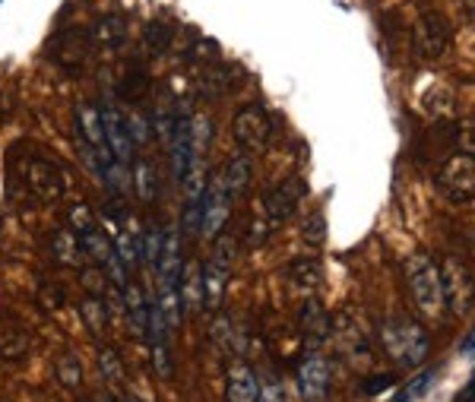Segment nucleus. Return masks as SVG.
Instances as JSON below:
<instances>
[{
  "mask_svg": "<svg viewBox=\"0 0 475 402\" xmlns=\"http://www.w3.org/2000/svg\"><path fill=\"white\" fill-rule=\"evenodd\" d=\"M194 57L196 61H210V64H219L222 57H219V45H216V42H210V38H200V42H196L194 45Z\"/></svg>",
  "mask_w": 475,
  "mask_h": 402,
  "instance_id": "58836bf2",
  "label": "nucleus"
},
{
  "mask_svg": "<svg viewBox=\"0 0 475 402\" xmlns=\"http://www.w3.org/2000/svg\"><path fill=\"white\" fill-rule=\"evenodd\" d=\"M228 216H232V197H228L226 181H222V175H212V181H206L203 203H200V235H222Z\"/></svg>",
  "mask_w": 475,
  "mask_h": 402,
  "instance_id": "20e7f679",
  "label": "nucleus"
},
{
  "mask_svg": "<svg viewBox=\"0 0 475 402\" xmlns=\"http://www.w3.org/2000/svg\"><path fill=\"white\" fill-rule=\"evenodd\" d=\"M210 143H212V118L210 114H194V118H190V162L194 159L203 162Z\"/></svg>",
  "mask_w": 475,
  "mask_h": 402,
  "instance_id": "4be33fe9",
  "label": "nucleus"
},
{
  "mask_svg": "<svg viewBox=\"0 0 475 402\" xmlns=\"http://www.w3.org/2000/svg\"><path fill=\"white\" fill-rule=\"evenodd\" d=\"M23 181H26V187H29L32 197L45 200V203H51V200H57L64 193L61 168L54 165L51 159H45V155H26Z\"/></svg>",
  "mask_w": 475,
  "mask_h": 402,
  "instance_id": "39448f33",
  "label": "nucleus"
},
{
  "mask_svg": "<svg viewBox=\"0 0 475 402\" xmlns=\"http://www.w3.org/2000/svg\"><path fill=\"white\" fill-rule=\"evenodd\" d=\"M450 45V23L441 10H428L415 23V51L422 57H441Z\"/></svg>",
  "mask_w": 475,
  "mask_h": 402,
  "instance_id": "6e6552de",
  "label": "nucleus"
},
{
  "mask_svg": "<svg viewBox=\"0 0 475 402\" xmlns=\"http://www.w3.org/2000/svg\"><path fill=\"white\" fill-rule=\"evenodd\" d=\"M304 193H308V184H304L298 175L286 178L280 187H272L270 193L264 197V209H266V219H270V225H280V222H286L288 216L298 209V203H302Z\"/></svg>",
  "mask_w": 475,
  "mask_h": 402,
  "instance_id": "9d476101",
  "label": "nucleus"
},
{
  "mask_svg": "<svg viewBox=\"0 0 475 402\" xmlns=\"http://www.w3.org/2000/svg\"><path fill=\"white\" fill-rule=\"evenodd\" d=\"M250 175H254V165H250L248 155H234L232 162L226 165V171H222V181H226V190L228 197H244L250 187Z\"/></svg>",
  "mask_w": 475,
  "mask_h": 402,
  "instance_id": "412c9836",
  "label": "nucleus"
},
{
  "mask_svg": "<svg viewBox=\"0 0 475 402\" xmlns=\"http://www.w3.org/2000/svg\"><path fill=\"white\" fill-rule=\"evenodd\" d=\"M228 266L226 260L212 257L210 263L203 266V307L206 311H219L222 298H226L228 289Z\"/></svg>",
  "mask_w": 475,
  "mask_h": 402,
  "instance_id": "2eb2a0df",
  "label": "nucleus"
},
{
  "mask_svg": "<svg viewBox=\"0 0 475 402\" xmlns=\"http://www.w3.org/2000/svg\"><path fill=\"white\" fill-rule=\"evenodd\" d=\"M326 222H324V216L320 213H314L310 216L308 222H304V228H302V238L308 244H314V247H320V244H324V238H326Z\"/></svg>",
  "mask_w": 475,
  "mask_h": 402,
  "instance_id": "c9c22d12",
  "label": "nucleus"
},
{
  "mask_svg": "<svg viewBox=\"0 0 475 402\" xmlns=\"http://www.w3.org/2000/svg\"><path fill=\"white\" fill-rule=\"evenodd\" d=\"M172 42H174V29L168 23H162V19H156V23H149L143 29V45H146V51H149L152 57L165 54L168 48H172Z\"/></svg>",
  "mask_w": 475,
  "mask_h": 402,
  "instance_id": "cd10ccee",
  "label": "nucleus"
},
{
  "mask_svg": "<svg viewBox=\"0 0 475 402\" xmlns=\"http://www.w3.org/2000/svg\"><path fill=\"white\" fill-rule=\"evenodd\" d=\"M270 118H266V111L260 105H244L241 111L234 114L232 121V133L234 140H238V146L248 152H260L266 143H270Z\"/></svg>",
  "mask_w": 475,
  "mask_h": 402,
  "instance_id": "0eeeda50",
  "label": "nucleus"
},
{
  "mask_svg": "<svg viewBox=\"0 0 475 402\" xmlns=\"http://www.w3.org/2000/svg\"><path fill=\"white\" fill-rule=\"evenodd\" d=\"M158 311L165 317L168 330H178L184 320V304H181V295H178V285H158Z\"/></svg>",
  "mask_w": 475,
  "mask_h": 402,
  "instance_id": "393cba45",
  "label": "nucleus"
},
{
  "mask_svg": "<svg viewBox=\"0 0 475 402\" xmlns=\"http://www.w3.org/2000/svg\"><path fill=\"white\" fill-rule=\"evenodd\" d=\"M257 399L260 402H282V387L276 383V380H266V383H260Z\"/></svg>",
  "mask_w": 475,
  "mask_h": 402,
  "instance_id": "a19ab883",
  "label": "nucleus"
},
{
  "mask_svg": "<svg viewBox=\"0 0 475 402\" xmlns=\"http://www.w3.org/2000/svg\"><path fill=\"white\" fill-rule=\"evenodd\" d=\"M380 339H384L387 355L402 368H418L431 352L428 333L422 330V323H415L409 317L387 320L384 327H380Z\"/></svg>",
  "mask_w": 475,
  "mask_h": 402,
  "instance_id": "f257e3e1",
  "label": "nucleus"
},
{
  "mask_svg": "<svg viewBox=\"0 0 475 402\" xmlns=\"http://www.w3.org/2000/svg\"><path fill=\"white\" fill-rule=\"evenodd\" d=\"M453 402H475V380H469L466 387H463V393L456 396Z\"/></svg>",
  "mask_w": 475,
  "mask_h": 402,
  "instance_id": "37998d69",
  "label": "nucleus"
},
{
  "mask_svg": "<svg viewBox=\"0 0 475 402\" xmlns=\"http://www.w3.org/2000/svg\"><path fill=\"white\" fill-rule=\"evenodd\" d=\"M181 235L178 231H165V241H162V254H158L156 273L158 285H178L181 279Z\"/></svg>",
  "mask_w": 475,
  "mask_h": 402,
  "instance_id": "dca6fc26",
  "label": "nucleus"
},
{
  "mask_svg": "<svg viewBox=\"0 0 475 402\" xmlns=\"http://www.w3.org/2000/svg\"><path fill=\"white\" fill-rule=\"evenodd\" d=\"M127 127H130V137H134V146H143L149 140L152 121H146L143 114H127Z\"/></svg>",
  "mask_w": 475,
  "mask_h": 402,
  "instance_id": "4c0bfd02",
  "label": "nucleus"
},
{
  "mask_svg": "<svg viewBox=\"0 0 475 402\" xmlns=\"http://www.w3.org/2000/svg\"><path fill=\"white\" fill-rule=\"evenodd\" d=\"M298 387L308 402H320L330 390V365L320 355H310L298 371Z\"/></svg>",
  "mask_w": 475,
  "mask_h": 402,
  "instance_id": "4468645a",
  "label": "nucleus"
},
{
  "mask_svg": "<svg viewBox=\"0 0 475 402\" xmlns=\"http://www.w3.org/2000/svg\"><path fill=\"white\" fill-rule=\"evenodd\" d=\"M178 295H181L184 314L203 311V266L188 263L181 269V279H178Z\"/></svg>",
  "mask_w": 475,
  "mask_h": 402,
  "instance_id": "a211bd4d",
  "label": "nucleus"
},
{
  "mask_svg": "<svg viewBox=\"0 0 475 402\" xmlns=\"http://www.w3.org/2000/svg\"><path fill=\"white\" fill-rule=\"evenodd\" d=\"M302 327L304 336L310 339V345H317V342H324L330 336V317H326V311L317 301H308L302 311Z\"/></svg>",
  "mask_w": 475,
  "mask_h": 402,
  "instance_id": "5701e85b",
  "label": "nucleus"
},
{
  "mask_svg": "<svg viewBox=\"0 0 475 402\" xmlns=\"http://www.w3.org/2000/svg\"><path fill=\"white\" fill-rule=\"evenodd\" d=\"M463 352H466L469 358H475V333L469 336V342H466V345H463Z\"/></svg>",
  "mask_w": 475,
  "mask_h": 402,
  "instance_id": "c03bdc74",
  "label": "nucleus"
},
{
  "mask_svg": "<svg viewBox=\"0 0 475 402\" xmlns=\"http://www.w3.org/2000/svg\"><path fill=\"white\" fill-rule=\"evenodd\" d=\"M83 320H86V327L92 330V333H105L108 330V304L102 295H89L83 301Z\"/></svg>",
  "mask_w": 475,
  "mask_h": 402,
  "instance_id": "c85d7f7f",
  "label": "nucleus"
},
{
  "mask_svg": "<svg viewBox=\"0 0 475 402\" xmlns=\"http://www.w3.org/2000/svg\"><path fill=\"white\" fill-rule=\"evenodd\" d=\"M51 254H54V260H57V263H64V266L80 263V257H83V244H80V238L73 235V228L67 225V228H61V231L54 235Z\"/></svg>",
  "mask_w": 475,
  "mask_h": 402,
  "instance_id": "b1692460",
  "label": "nucleus"
},
{
  "mask_svg": "<svg viewBox=\"0 0 475 402\" xmlns=\"http://www.w3.org/2000/svg\"><path fill=\"white\" fill-rule=\"evenodd\" d=\"M29 352V330L13 314H0V355L23 358Z\"/></svg>",
  "mask_w": 475,
  "mask_h": 402,
  "instance_id": "f3484780",
  "label": "nucleus"
},
{
  "mask_svg": "<svg viewBox=\"0 0 475 402\" xmlns=\"http://www.w3.org/2000/svg\"><path fill=\"white\" fill-rule=\"evenodd\" d=\"M469 251L475 254V231H472V238H469Z\"/></svg>",
  "mask_w": 475,
  "mask_h": 402,
  "instance_id": "a18cd8bd",
  "label": "nucleus"
},
{
  "mask_svg": "<svg viewBox=\"0 0 475 402\" xmlns=\"http://www.w3.org/2000/svg\"><path fill=\"white\" fill-rule=\"evenodd\" d=\"M288 279H292L295 289H317L320 282V263L314 257H298L288 266Z\"/></svg>",
  "mask_w": 475,
  "mask_h": 402,
  "instance_id": "bb28decb",
  "label": "nucleus"
},
{
  "mask_svg": "<svg viewBox=\"0 0 475 402\" xmlns=\"http://www.w3.org/2000/svg\"><path fill=\"white\" fill-rule=\"evenodd\" d=\"M434 374H438V371H425V374H418V377H415L412 383H409V387L400 393V402H412V399H418V396H422L425 390H428L431 383H434Z\"/></svg>",
  "mask_w": 475,
  "mask_h": 402,
  "instance_id": "e433bc0d",
  "label": "nucleus"
},
{
  "mask_svg": "<svg viewBox=\"0 0 475 402\" xmlns=\"http://www.w3.org/2000/svg\"><path fill=\"white\" fill-rule=\"evenodd\" d=\"M102 121H105V140H108V149H111L114 162H118V165H130L136 146H134V137H130L127 114L114 105V102H105V105H102Z\"/></svg>",
  "mask_w": 475,
  "mask_h": 402,
  "instance_id": "1a4fd4ad",
  "label": "nucleus"
},
{
  "mask_svg": "<svg viewBox=\"0 0 475 402\" xmlns=\"http://www.w3.org/2000/svg\"><path fill=\"white\" fill-rule=\"evenodd\" d=\"M83 285L89 289V295H108V282H105V266H89V269H83Z\"/></svg>",
  "mask_w": 475,
  "mask_h": 402,
  "instance_id": "72a5a7b5",
  "label": "nucleus"
},
{
  "mask_svg": "<svg viewBox=\"0 0 475 402\" xmlns=\"http://www.w3.org/2000/svg\"><path fill=\"white\" fill-rule=\"evenodd\" d=\"M257 393H260L257 374L244 365L232 368V374H228V390H226L228 402H257Z\"/></svg>",
  "mask_w": 475,
  "mask_h": 402,
  "instance_id": "aec40b11",
  "label": "nucleus"
},
{
  "mask_svg": "<svg viewBox=\"0 0 475 402\" xmlns=\"http://www.w3.org/2000/svg\"><path fill=\"white\" fill-rule=\"evenodd\" d=\"M134 187H136V197L143 200V203H152L158 197V175H156V165L146 159L136 162L134 168Z\"/></svg>",
  "mask_w": 475,
  "mask_h": 402,
  "instance_id": "a878e982",
  "label": "nucleus"
},
{
  "mask_svg": "<svg viewBox=\"0 0 475 402\" xmlns=\"http://www.w3.org/2000/svg\"><path fill=\"white\" fill-rule=\"evenodd\" d=\"M441 298L450 314H466L475 304V269L460 257H447L441 263Z\"/></svg>",
  "mask_w": 475,
  "mask_h": 402,
  "instance_id": "7ed1b4c3",
  "label": "nucleus"
},
{
  "mask_svg": "<svg viewBox=\"0 0 475 402\" xmlns=\"http://www.w3.org/2000/svg\"><path fill=\"white\" fill-rule=\"evenodd\" d=\"M162 241H165V231H162V228H152V231H146V238L140 241V254H143V263L152 266V269H156L158 254H162Z\"/></svg>",
  "mask_w": 475,
  "mask_h": 402,
  "instance_id": "7c9ffc66",
  "label": "nucleus"
},
{
  "mask_svg": "<svg viewBox=\"0 0 475 402\" xmlns=\"http://www.w3.org/2000/svg\"><path fill=\"white\" fill-rule=\"evenodd\" d=\"M86 32H89L92 48H102V51H121V48L127 45L130 23L124 13H105V16H98Z\"/></svg>",
  "mask_w": 475,
  "mask_h": 402,
  "instance_id": "f8f14e48",
  "label": "nucleus"
},
{
  "mask_svg": "<svg viewBox=\"0 0 475 402\" xmlns=\"http://www.w3.org/2000/svg\"><path fill=\"white\" fill-rule=\"evenodd\" d=\"M212 339L219 342L222 349H238V330L232 327V320L216 317V323H212Z\"/></svg>",
  "mask_w": 475,
  "mask_h": 402,
  "instance_id": "473e14b6",
  "label": "nucleus"
},
{
  "mask_svg": "<svg viewBox=\"0 0 475 402\" xmlns=\"http://www.w3.org/2000/svg\"><path fill=\"white\" fill-rule=\"evenodd\" d=\"M76 127H80V140H86L89 146H96L98 152L111 155L105 140V121H102V108L92 105V102H80L76 105ZM114 159V155H111Z\"/></svg>",
  "mask_w": 475,
  "mask_h": 402,
  "instance_id": "ddd939ff",
  "label": "nucleus"
},
{
  "mask_svg": "<svg viewBox=\"0 0 475 402\" xmlns=\"http://www.w3.org/2000/svg\"><path fill=\"white\" fill-rule=\"evenodd\" d=\"M438 187L444 190L450 200H456V203L472 200L475 197V155L460 152V155L447 159V165L441 168V175H438Z\"/></svg>",
  "mask_w": 475,
  "mask_h": 402,
  "instance_id": "423d86ee",
  "label": "nucleus"
},
{
  "mask_svg": "<svg viewBox=\"0 0 475 402\" xmlns=\"http://www.w3.org/2000/svg\"><path fill=\"white\" fill-rule=\"evenodd\" d=\"M42 298H45V301H54L51 307H61V301H64V292L57 289V285H54V289H42Z\"/></svg>",
  "mask_w": 475,
  "mask_h": 402,
  "instance_id": "79ce46f5",
  "label": "nucleus"
},
{
  "mask_svg": "<svg viewBox=\"0 0 475 402\" xmlns=\"http://www.w3.org/2000/svg\"><path fill=\"white\" fill-rule=\"evenodd\" d=\"M98 365H102V374H105L108 383H121V380H124L121 361H118V355H114L111 349H102V355H98Z\"/></svg>",
  "mask_w": 475,
  "mask_h": 402,
  "instance_id": "f704fd0d",
  "label": "nucleus"
},
{
  "mask_svg": "<svg viewBox=\"0 0 475 402\" xmlns=\"http://www.w3.org/2000/svg\"><path fill=\"white\" fill-rule=\"evenodd\" d=\"M124 295V314L130 317V330L134 336H146V320H149V301H146L143 289L136 282H127V289L121 292Z\"/></svg>",
  "mask_w": 475,
  "mask_h": 402,
  "instance_id": "6ab92c4d",
  "label": "nucleus"
},
{
  "mask_svg": "<svg viewBox=\"0 0 475 402\" xmlns=\"http://www.w3.org/2000/svg\"><path fill=\"white\" fill-rule=\"evenodd\" d=\"M393 374H378V377H371L368 383H364V393L368 396H378V393H387V390H393Z\"/></svg>",
  "mask_w": 475,
  "mask_h": 402,
  "instance_id": "ea45409f",
  "label": "nucleus"
},
{
  "mask_svg": "<svg viewBox=\"0 0 475 402\" xmlns=\"http://www.w3.org/2000/svg\"><path fill=\"white\" fill-rule=\"evenodd\" d=\"M57 380H61L64 387H80L83 383V371H80V361L76 355H61L57 358Z\"/></svg>",
  "mask_w": 475,
  "mask_h": 402,
  "instance_id": "2f4dec72",
  "label": "nucleus"
},
{
  "mask_svg": "<svg viewBox=\"0 0 475 402\" xmlns=\"http://www.w3.org/2000/svg\"><path fill=\"white\" fill-rule=\"evenodd\" d=\"M228 67L226 64H216L212 70H203V80H200V95L203 99H219L222 92L228 89Z\"/></svg>",
  "mask_w": 475,
  "mask_h": 402,
  "instance_id": "c756f323",
  "label": "nucleus"
},
{
  "mask_svg": "<svg viewBox=\"0 0 475 402\" xmlns=\"http://www.w3.org/2000/svg\"><path fill=\"white\" fill-rule=\"evenodd\" d=\"M406 279L418 311L422 314L441 311V304H444V298H441V266L428 254H412L406 260Z\"/></svg>",
  "mask_w": 475,
  "mask_h": 402,
  "instance_id": "f03ea898",
  "label": "nucleus"
},
{
  "mask_svg": "<svg viewBox=\"0 0 475 402\" xmlns=\"http://www.w3.org/2000/svg\"><path fill=\"white\" fill-rule=\"evenodd\" d=\"M89 32L86 29H64L61 35L54 38L51 45V57L57 67H64L67 73H76V70L86 64V54H89Z\"/></svg>",
  "mask_w": 475,
  "mask_h": 402,
  "instance_id": "9b49d317",
  "label": "nucleus"
}]
</instances>
